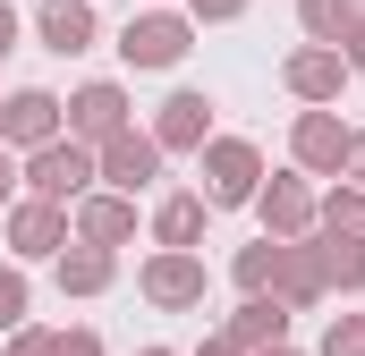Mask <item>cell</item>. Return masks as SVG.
<instances>
[{"mask_svg":"<svg viewBox=\"0 0 365 356\" xmlns=\"http://www.w3.org/2000/svg\"><path fill=\"white\" fill-rule=\"evenodd\" d=\"M323 271H331V288L357 297V288H365V246H357V238H323Z\"/></svg>","mask_w":365,"mask_h":356,"instance_id":"cell-22","label":"cell"},{"mask_svg":"<svg viewBox=\"0 0 365 356\" xmlns=\"http://www.w3.org/2000/svg\"><path fill=\"white\" fill-rule=\"evenodd\" d=\"M17 323H26V271L0 263V331H17Z\"/></svg>","mask_w":365,"mask_h":356,"instance_id":"cell-24","label":"cell"},{"mask_svg":"<svg viewBox=\"0 0 365 356\" xmlns=\"http://www.w3.org/2000/svg\"><path fill=\"white\" fill-rule=\"evenodd\" d=\"M272 263H280V238H272V229H264L255 246H238V263H230V280H238V288L255 297V288H272Z\"/></svg>","mask_w":365,"mask_h":356,"instance_id":"cell-21","label":"cell"},{"mask_svg":"<svg viewBox=\"0 0 365 356\" xmlns=\"http://www.w3.org/2000/svg\"><path fill=\"white\" fill-rule=\"evenodd\" d=\"M195 356H247V348H238L230 331H212V340H204V348H195Z\"/></svg>","mask_w":365,"mask_h":356,"instance_id":"cell-31","label":"cell"},{"mask_svg":"<svg viewBox=\"0 0 365 356\" xmlns=\"http://www.w3.org/2000/svg\"><path fill=\"white\" fill-rule=\"evenodd\" d=\"M187 17L195 26H230V17H247V0H187Z\"/></svg>","mask_w":365,"mask_h":356,"instance_id":"cell-26","label":"cell"},{"mask_svg":"<svg viewBox=\"0 0 365 356\" xmlns=\"http://www.w3.org/2000/svg\"><path fill=\"white\" fill-rule=\"evenodd\" d=\"M204 136H212V93L179 85L153 110V145H162V153H204Z\"/></svg>","mask_w":365,"mask_h":356,"instance_id":"cell-13","label":"cell"},{"mask_svg":"<svg viewBox=\"0 0 365 356\" xmlns=\"http://www.w3.org/2000/svg\"><path fill=\"white\" fill-rule=\"evenodd\" d=\"M60 246H68V204L17 195V204H9V255H17V263H51Z\"/></svg>","mask_w":365,"mask_h":356,"instance_id":"cell-8","label":"cell"},{"mask_svg":"<svg viewBox=\"0 0 365 356\" xmlns=\"http://www.w3.org/2000/svg\"><path fill=\"white\" fill-rule=\"evenodd\" d=\"M340 60H349V68H365V9H357V26L340 34Z\"/></svg>","mask_w":365,"mask_h":356,"instance_id":"cell-29","label":"cell"},{"mask_svg":"<svg viewBox=\"0 0 365 356\" xmlns=\"http://www.w3.org/2000/svg\"><path fill=\"white\" fill-rule=\"evenodd\" d=\"M128 127V93L110 85V77H93V85L68 93V136L77 145H102V136H119Z\"/></svg>","mask_w":365,"mask_h":356,"instance_id":"cell-14","label":"cell"},{"mask_svg":"<svg viewBox=\"0 0 365 356\" xmlns=\"http://www.w3.org/2000/svg\"><path fill=\"white\" fill-rule=\"evenodd\" d=\"M68 238H86V246H128L136 238V195H119V187H102V195H77L68 204Z\"/></svg>","mask_w":365,"mask_h":356,"instance_id":"cell-11","label":"cell"},{"mask_svg":"<svg viewBox=\"0 0 365 356\" xmlns=\"http://www.w3.org/2000/svg\"><path fill=\"white\" fill-rule=\"evenodd\" d=\"M93 178H102V170H93V145H77L68 127H60L51 145L26 153V195H43V204H77Z\"/></svg>","mask_w":365,"mask_h":356,"instance_id":"cell-2","label":"cell"},{"mask_svg":"<svg viewBox=\"0 0 365 356\" xmlns=\"http://www.w3.org/2000/svg\"><path fill=\"white\" fill-rule=\"evenodd\" d=\"M349 178L365 187V127H357V145H349Z\"/></svg>","mask_w":365,"mask_h":356,"instance_id":"cell-32","label":"cell"},{"mask_svg":"<svg viewBox=\"0 0 365 356\" xmlns=\"http://www.w3.org/2000/svg\"><path fill=\"white\" fill-rule=\"evenodd\" d=\"M204 212H212L204 195H162L153 204V246H195L204 238Z\"/></svg>","mask_w":365,"mask_h":356,"instance_id":"cell-18","label":"cell"},{"mask_svg":"<svg viewBox=\"0 0 365 356\" xmlns=\"http://www.w3.org/2000/svg\"><path fill=\"white\" fill-rule=\"evenodd\" d=\"M365 0H297V26H306V43H340L349 26H357Z\"/></svg>","mask_w":365,"mask_h":356,"instance_id":"cell-20","label":"cell"},{"mask_svg":"<svg viewBox=\"0 0 365 356\" xmlns=\"http://www.w3.org/2000/svg\"><path fill=\"white\" fill-rule=\"evenodd\" d=\"M272 297L289 305V314H306V305H323V297H331V271H323V238H280Z\"/></svg>","mask_w":365,"mask_h":356,"instance_id":"cell-7","label":"cell"},{"mask_svg":"<svg viewBox=\"0 0 365 356\" xmlns=\"http://www.w3.org/2000/svg\"><path fill=\"white\" fill-rule=\"evenodd\" d=\"M255 356H297V348H289V340H280V348H255Z\"/></svg>","mask_w":365,"mask_h":356,"instance_id":"cell-33","label":"cell"},{"mask_svg":"<svg viewBox=\"0 0 365 356\" xmlns=\"http://www.w3.org/2000/svg\"><path fill=\"white\" fill-rule=\"evenodd\" d=\"M230 340H238L247 356H255V348H280V340H289V305H280L272 288H255V297L230 314Z\"/></svg>","mask_w":365,"mask_h":356,"instance_id":"cell-17","label":"cell"},{"mask_svg":"<svg viewBox=\"0 0 365 356\" xmlns=\"http://www.w3.org/2000/svg\"><path fill=\"white\" fill-rule=\"evenodd\" d=\"M280 85L297 93V102H340V93H349V60H340V43H297V51L280 60Z\"/></svg>","mask_w":365,"mask_h":356,"instance_id":"cell-10","label":"cell"},{"mask_svg":"<svg viewBox=\"0 0 365 356\" xmlns=\"http://www.w3.org/2000/svg\"><path fill=\"white\" fill-rule=\"evenodd\" d=\"M204 288H212V271L195 246H162V255H145L136 263V297L145 305H162V314H195L204 305Z\"/></svg>","mask_w":365,"mask_h":356,"instance_id":"cell-1","label":"cell"},{"mask_svg":"<svg viewBox=\"0 0 365 356\" xmlns=\"http://www.w3.org/2000/svg\"><path fill=\"white\" fill-rule=\"evenodd\" d=\"M187 51H195V17H179V9H145V17L119 26V60L128 68H179Z\"/></svg>","mask_w":365,"mask_h":356,"instance_id":"cell-5","label":"cell"},{"mask_svg":"<svg viewBox=\"0 0 365 356\" xmlns=\"http://www.w3.org/2000/svg\"><path fill=\"white\" fill-rule=\"evenodd\" d=\"M34 34H43V51H60V60H77V51H93V0H43L34 9Z\"/></svg>","mask_w":365,"mask_h":356,"instance_id":"cell-15","label":"cell"},{"mask_svg":"<svg viewBox=\"0 0 365 356\" xmlns=\"http://www.w3.org/2000/svg\"><path fill=\"white\" fill-rule=\"evenodd\" d=\"M51 263H60V297H102V288L119 280V246H86V238H68Z\"/></svg>","mask_w":365,"mask_h":356,"instance_id":"cell-16","label":"cell"},{"mask_svg":"<svg viewBox=\"0 0 365 356\" xmlns=\"http://www.w3.org/2000/svg\"><path fill=\"white\" fill-rule=\"evenodd\" d=\"M9 356H60V331H34V323H17V331H9Z\"/></svg>","mask_w":365,"mask_h":356,"instance_id":"cell-25","label":"cell"},{"mask_svg":"<svg viewBox=\"0 0 365 356\" xmlns=\"http://www.w3.org/2000/svg\"><path fill=\"white\" fill-rule=\"evenodd\" d=\"M204 204L212 212H230V204H255V187H264V153L247 145V136H204Z\"/></svg>","mask_w":365,"mask_h":356,"instance_id":"cell-4","label":"cell"},{"mask_svg":"<svg viewBox=\"0 0 365 356\" xmlns=\"http://www.w3.org/2000/svg\"><path fill=\"white\" fill-rule=\"evenodd\" d=\"M349 145H357V127H349L331 102H306L297 127H289V162H297L306 178H340L349 170Z\"/></svg>","mask_w":365,"mask_h":356,"instance_id":"cell-3","label":"cell"},{"mask_svg":"<svg viewBox=\"0 0 365 356\" xmlns=\"http://www.w3.org/2000/svg\"><path fill=\"white\" fill-rule=\"evenodd\" d=\"M93 170H102V187H119V195H145V187L162 178L153 127H119V136H102V145H93Z\"/></svg>","mask_w":365,"mask_h":356,"instance_id":"cell-6","label":"cell"},{"mask_svg":"<svg viewBox=\"0 0 365 356\" xmlns=\"http://www.w3.org/2000/svg\"><path fill=\"white\" fill-rule=\"evenodd\" d=\"M314 356H365V314H331V331H323Z\"/></svg>","mask_w":365,"mask_h":356,"instance_id":"cell-23","label":"cell"},{"mask_svg":"<svg viewBox=\"0 0 365 356\" xmlns=\"http://www.w3.org/2000/svg\"><path fill=\"white\" fill-rule=\"evenodd\" d=\"M68 127V102L43 85H17L9 102H0V145H17V153H34V145H51Z\"/></svg>","mask_w":365,"mask_h":356,"instance_id":"cell-9","label":"cell"},{"mask_svg":"<svg viewBox=\"0 0 365 356\" xmlns=\"http://www.w3.org/2000/svg\"><path fill=\"white\" fill-rule=\"evenodd\" d=\"M136 356H179V348H136Z\"/></svg>","mask_w":365,"mask_h":356,"instance_id":"cell-34","label":"cell"},{"mask_svg":"<svg viewBox=\"0 0 365 356\" xmlns=\"http://www.w3.org/2000/svg\"><path fill=\"white\" fill-rule=\"evenodd\" d=\"M60 356H102V331H86V323H77V331H60Z\"/></svg>","mask_w":365,"mask_h":356,"instance_id":"cell-28","label":"cell"},{"mask_svg":"<svg viewBox=\"0 0 365 356\" xmlns=\"http://www.w3.org/2000/svg\"><path fill=\"white\" fill-rule=\"evenodd\" d=\"M255 212H264L272 238H314V187H306V170L264 178V187H255Z\"/></svg>","mask_w":365,"mask_h":356,"instance_id":"cell-12","label":"cell"},{"mask_svg":"<svg viewBox=\"0 0 365 356\" xmlns=\"http://www.w3.org/2000/svg\"><path fill=\"white\" fill-rule=\"evenodd\" d=\"M9 51H17V9L0 0V60H9Z\"/></svg>","mask_w":365,"mask_h":356,"instance_id":"cell-30","label":"cell"},{"mask_svg":"<svg viewBox=\"0 0 365 356\" xmlns=\"http://www.w3.org/2000/svg\"><path fill=\"white\" fill-rule=\"evenodd\" d=\"M314 229H323V238H357V246H365V187H331V195H314Z\"/></svg>","mask_w":365,"mask_h":356,"instance_id":"cell-19","label":"cell"},{"mask_svg":"<svg viewBox=\"0 0 365 356\" xmlns=\"http://www.w3.org/2000/svg\"><path fill=\"white\" fill-rule=\"evenodd\" d=\"M17 178H26V162H17V145H0V212L17 204Z\"/></svg>","mask_w":365,"mask_h":356,"instance_id":"cell-27","label":"cell"}]
</instances>
